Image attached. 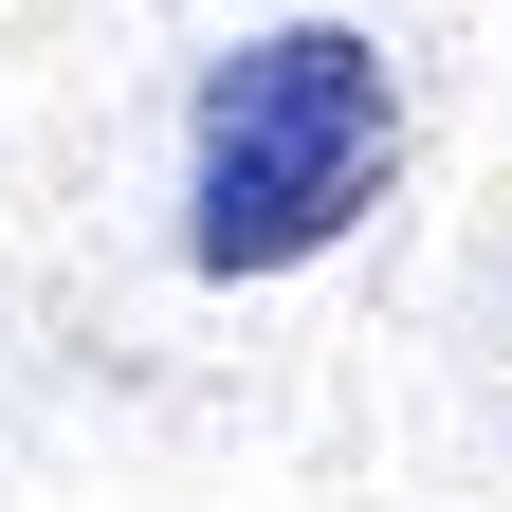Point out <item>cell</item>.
<instances>
[{"instance_id":"1","label":"cell","mask_w":512,"mask_h":512,"mask_svg":"<svg viewBox=\"0 0 512 512\" xmlns=\"http://www.w3.org/2000/svg\"><path fill=\"white\" fill-rule=\"evenodd\" d=\"M384 183H403V74L366 19H256L238 55H202L183 92V275H311Z\"/></svg>"}]
</instances>
